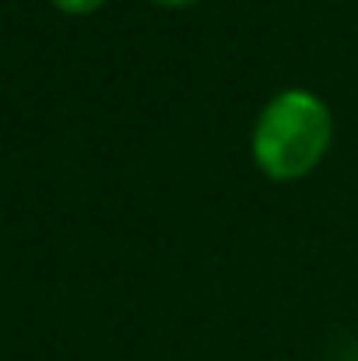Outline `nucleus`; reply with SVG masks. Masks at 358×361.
<instances>
[{"label":"nucleus","mask_w":358,"mask_h":361,"mask_svg":"<svg viewBox=\"0 0 358 361\" xmlns=\"http://www.w3.org/2000/svg\"><path fill=\"white\" fill-rule=\"evenodd\" d=\"M334 144V113L309 88H281L253 123L249 151L270 183H299Z\"/></svg>","instance_id":"f257e3e1"},{"label":"nucleus","mask_w":358,"mask_h":361,"mask_svg":"<svg viewBox=\"0 0 358 361\" xmlns=\"http://www.w3.org/2000/svg\"><path fill=\"white\" fill-rule=\"evenodd\" d=\"M56 11L71 14V18H85V14H95L106 7V0H49Z\"/></svg>","instance_id":"f03ea898"},{"label":"nucleus","mask_w":358,"mask_h":361,"mask_svg":"<svg viewBox=\"0 0 358 361\" xmlns=\"http://www.w3.org/2000/svg\"><path fill=\"white\" fill-rule=\"evenodd\" d=\"M155 7H169V11H183V7H193L201 0H151Z\"/></svg>","instance_id":"7ed1b4c3"}]
</instances>
